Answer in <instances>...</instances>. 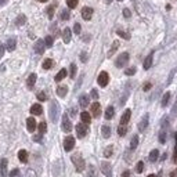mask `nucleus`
<instances>
[{"label":"nucleus","mask_w":177,"mask_h":177,"mask_svg":"<svg viewBox=\"0 0 177 177\" xmlns=\"http://www.w3.org/2000/svg\"><path fill=\"white\" fill-rule=\"evenodd\" d=\"M72 163L75 165V167H76V172H83L84 170V167H86V163H84V159L79 155V154H75V155H72Z\"/></svg>","instance_id":"obj_1"},{"label":"nucleus","mask_w":177,"mask_h":177,"mask_svg":"<svg viewBox=\"0 0 177 177\" xmlns=\"http://www.w3.org/2000/svg\"><path fill=\"white\" fill-rule=\"evenodd\" d=\"M58 112H60V107H58V104L56 101H53L50 104V119L51 122H57L58 119Z\"/></svg>","instance_id":"obj_2"},{"label":"nucleus","mask_w":177,"mask_h":177,"mask_svg":"<svg viewBox=\"0 0 177 177\" xmlns=\"http://www.w3.org/2000/svg\"><path fill=\"white\" fill-rule=\"evenodd\" d=\"M129 62V53H122L119 57L116 58V61H115V65L118 67V68H123L126 64Z\"/></svg>","instance_id":"obj_3"},{"label":"nucleus","mask_w":177,"mask_h":177,"mask_svg":"<svg viewBox=\"0 0 177 177\" xmlns=\"http://www.w3.org/2000/svg\"><path fill=\"white\" fill-rule=\"evenodd\" d=\"M100 169H101L102 174L105 177H112V169H111V163L109 162H101Z\"/></svg>","instance_id":"obj_4"},{"label":"nucleus","mask_w":177,"mask_h":177,"mask_svg":"<svg viewBox=\"0 0 177 177\" xmlns=\"http://www.w3.org/2000/svg\"><path fill=\"white\" fill-rule=\"evenodd\" d=\"M97 82H98V84H100L101 87H105V86L108 84V82H109V76H108V73L105 72V71L100 72V75H98V78H97Z\"/></svg>","instance_id":"obj_5"},{"label":"nucleus","mask_w":177,"mask_h":177,"mask_svg":"<svg viewBox=\"0 0 177 177\" xmlns=\"http://www.w3.org/2000/svg\"><path fill=\"white\" fill-rule=\"evenodd\" d=\"M87 125H84V123H79V125H76V136L79 137V139H83L86 134H87Z\"/></svg>","instance_id":"obj_6"},{"label":"nucleus","mask_w":177,"mask_h":177,"mask_svg":"<svg viewBox=\"0 0 177 177\" xmlns=\"http://www.w3.org/2000/svg\"><path fill=\"white\" fill-rule=\"evenodd\" d=\"M61 127H62V130L65 133H69L72 130V123H71V120L67 114L62 116V125H61Z\"/></svg>","instance_id":"obj_7"},{"label":"nucleus","mask_w":177,"mask_h":177,"mask_svg":"<svg viewBox=\"0 0 177 177\" xmlns=\"http://www.w3.org/2000/svg\"><path fill=\"white\" fill-rule=\"evenodd\" d=\"M73 147H75V139L72 136H68L67 139L64 140V150L71 151V150H73Z\"/></svg>","instance_id":"obj_8"},{"label":"nucleus","mask_w":177,"mask_h":177,"mask_svg":"<svg viewBox=\"0 0 177 177\" xmlns=\"http://www.w3.org/2000/svg\"><path fill=\"white\" fill-rule=\"evenodd\" d=\"M93 8L91 7H83L82 10V18L86 19V21H89V19H91V17H93Z\"/></svg>","instance_id":"obj_9"},{"label":"nucleus","mask_w":177,"mask_h":177,"mask_svg":"<svg viewBox=\"0 0 177 177\" xmlns=\"http://www.w3.org/2000/svg\"><path fill=\"white\" fill-rule=\"evenodd\" d=\"M100 114H101V105H100V102H93L91 104V115L94 118H98Z\"/></svg>","instance_id":"obj_10"},{"label":"nucleus","mask_w":177,"mask_h":177,"mask_svg":"<svg viewBox=\"0 0 177 177\" xmlns=\"http://www.w3.org/2000/svg\"><path fill=\"white\" fill-rule=\"evenodd\" d=\"M130 116H132V111L130 109H126L123 115H122V118H120V125L122 126H126L127 123H129V120H130Z\"/></svg>","instance_id":"obj_11"},{"label":"nucleus","mask_w":177,"mask_h":177,"mask_svg":"<svg viewBox=\"0 0 177 177\" xmlns=\"http://www.w3.org/2000/svg\"><path fill=\"white\" fill-rule=\"evenodd\" d=\"M26 129H28V132L31 133L36 130V120H35V118H28L26 119Z\"/></svg>","instance_id":"obj_12"},{"label":"nucleus","mask_w":177,"mask_h":177,"mask_svg":"<svg viewBox=\"0 0 177 177\" xmlns=\"http://www.w3.org/2000/svg\"><path fill=\"white\" fill-rule=\"evenodd\" d=\"M44 49H46L44 40H36V43H35V51H36L38 54H43Z\"/></svg>","instance_id":"obj_13"},{"label":"nucleus","mask_w":177,"mask_h":177,"mask_svg":"<svg viewBox=\"0 0 177 177\" xmlns=\"http://www.w3.org/2000/svg\"><path fill=\"white\" fill-rule=\"evenodd\" d=\"M71 38H72V31H71L69 28H65V29L62 31V40H64V43H69Z\"/></svg>","instance_id":"obj_14"},{"label":"nucleus","mask_w":177,"mask_h":177,"mask_svg":"<svg viewBox=\"0 0 177 177\" xmlns=\"http://www.w3.org/2000/svg\"><path fill=\"white\" fill-rule=\"evenodd\" d=\"M36 79H38L36 73H31V75L28 76V80H26V86H28V89H33L35 83H36Z\"/></svg>","instance_id":"obj_15"},{"label":"nucleus","mask_w":177,"mask_h":177,"mask_svg":"<svg viewBox=\"0 0 177 177\" xmlns=\"http://www.w3.org/2000/svg\"><path fill=\"white\" fill-rule=\"evenodd\" d=\"M31 114L32 115H42L43 114V108L40 104H33L31 107Z\"/></svg>","instance_id":"obj_16"},{"label":"nucleus","mask_w":177,"mask_h":177,"mask_svg":"<svg viewBox=\"0 0 177 177\" xmlns=\"http://www.w3.org/2000/svg\"><path fill=\"white\" fill-rule=\"evenodd\" d=\"M152 58H154V53H150L147 58L144 60V64H143V67H144V69H150L152 65Z\"/></svg>","instance_id":"obj_17"},{"label":"nucleus","mask_w":177,"mask_h":177,"mask_svg":"<svg viewBox=\"0 0 177 177\" xmlns=\"http://www.w3.org/2000/svg\"><path fill=\"white\" fill-rule=\"evenodd\" d=\"M0 174L4 177V176H7V159H1L0 161Z\"/></svg>","instance_id":"obj_18"},{"label":"nucleus","mask_w":177,"mask_h":177,"mask_svg":"<svg viewBox=\"0 0 177 177\" xmlns=\"http://www.w3.org/2000/svg\"><path fill=\"white\" fill-rule=\"evenodd\" d=\"M80 119H82V122L84 125H89L91 122V115L89 114V112H86V111H83L82 114H80Z\"/></svg>","instance_id":"obj_19"},{"label":"nucleus","mask_w":177,"mask_h":177,"mask_svg":"<svg viewBox=\"0 0 177 177\" xmlns=\"http://www.w3.org/2000/svg\"><path fill=\"white\" fill-rule=\"evenodd\" d=\"M79 105L82 108H86L89 105V95L87 94H82L79 97Z\"/></svg>","instance_id":"obj_20"},{"label":"nucleus","mask_w":177,"mask_h":177,"mask_svg":"<svg viewBox=\"0 0 177 177\" xmlns=\"http://www.w3.org/2000/svg\"><path fill=\"white\" fill-rule=\"evenodd\" d=\"M15 46H17V40L14 38H11V39H8L7 40V44H6V49L8 51H14V49H15Z\"/></svg>","instance_id":"obj_21"},{"label":"nucleus","mask_w":177,"mask_h":177,"mask_svg":"<svg viewBox=\"0 0 177 177\" xmlns=\"http://www.w3.org/2000/svg\"><path fill=\"white\" fill-rule=\"evenodd\" d=\"M147 126H148V115H145V116L141 119V122L139 123V130L140 132H144L147 129Z\"/></svg>","instance_id":"obj_22"},{"label":"nucleus","mask_w":177,"mask_h":177,"mask_svg":"<svg viewBox=\"0 0 177 177\" xmlns=\"http://www.w3.org/2000/svg\"><path fill=\"white\" fill-rule=\"evenodd\" d=\"M67 93H68V87H67V86L61 84V86H58L57 87V95L58 97H65Z\"/></svg>","instance_id":"obj_23"},{"label":"nucleus","mask_w":177,"mask_h":177,"mask_svg":"<svg viewBox=\"0 0 177 177\" xmlns=\"http://www.w3.org/2000/svg\"><path fill=\"white\" fill-rule=\"evenodd\" d=\"M18 159H19V162L26 163V162H28V152H26L25 150H21V151L18 152Z\"/></svg>","instance_id":"obj_24"},{"label":"nucleus","mask_w":177,"mask_h":177,"mask_svg":"<svg viewBox=\"0 0 177 177\" xmlns=\"http://www.w3.org/2000/svg\"><path fill=\"white\" fill-rule=\"evenodd\" d=\"M101 133H102V137H104V139H108V137L111 136V127L107 126V125H104V126L101 127Z\"/></svg>","instance_id":"obj_25"},{"label":"nucleus","mask_w":177,"mask_h":177,"mask_svg":"<svg viewBox=\"0 0 177 177\" xmlns=\"http://www.w3.org/2000/svg\"><path fill=\"white\" fill-rule=\"evenodd\" d=\"M148 158H150L151 162H156L159 158V151L158 150H152V151L150 152V156H148Z\"/></svg>","instance_id":"obj_26"},{"label":"nucleus","mask_w":177,"mask_h":177,"mask_svg":"<svg viewBox=\"0 0 177 177\" xmlns=\"http://www.w3.org/2000/svg\"><path fill=\"white\" fill-rule=\"evenodd\" d=\"M115 115V109L114 107H108L107 109H105V119H112Z\"/></svg>","instance_id":"obj_27"},{"label":"nucleus","mask_w":177,"mask_h":177,"mask_svg":"<svg viewBox=\"0 0 177 177\" xmlns=\"http://www.w3.org/2000/svg\"><path fill=\"white\" fill-rule=\"evenodd\" d=\"M67 73H68V72H67V69H61L57 75H56V82H61L64 78L67 76Z\"/></svg>","instance_id":"obj_28"},{"label":"nucleus","mask_w":177,"mask_h":177,"mask_svg":"<svg viewBox=\"0 0 177 177\" xmlns=\"http://www.w3.org/2000/svg\"><path fill=\"white\" fill-rule=\"evenodd\" d=\"M139 145V136H133L132 141H130V150H136Z\"/></svg>","instance_id":"obj_29"},{"label":"nucleus","mask_w":177,"mask_h":177,"mask_svg":"<svg viewBox=\"0 0 177 177\" xmlns=\"http://www.w3.org/2000/svg\"><path fill=\"white\" fill-rule=\"evenodd\" d=\"M165 141H166V129L162 127V130L159 133V143H161V144H165Z\"/></svg>","instance_id":"obj_30"},{"label":"nucleus","mask_w":177,"mask_h":177,"mask_svg":"<svg viewBox=\"0 0 177 177\" xmlns=\"http://www.w3.org/2000/svg\"><path fill=\"white\" fill-rule=\"evenodd\" d=\"M112 154H114V147L112 145H108L107 148L104 150V156H105V158H109Z\"/></svg>","instance_id":"obj_31"},{"label":"nucleus","mask_w":177,"mask_h":177,"mask_svg":"<svg viewBox=\"0 0 177 177\" xmlns=\"http://www.w3.org/2000/svg\"><path fill=\"white\" fill-rule=\"evenodd\" d=\"M38 129H39V133H40V134H44V133L47 132V125H46V122H40L38 125Z\"/></svg>","instance_id":"obj_32"},{"label":"nucleus","mask_w":177,"mask_h":177,"mask_svg":"<svg viewBox=\"0 0 177 177\" xmlns=\"http://www.w3.org/2000/svg\"><path fill=\"white\" fill-rule=\"evenodd\" d=\"M53 67V60L51 58H46L43 61V69H50Z\"/></svg>","instance_id":"obj_33"},{"label":"nucleus","mask_w":177,"mask_h":177,"mask_svg":"<svg viewBox=\"0 0 177 177\" xmlns=\"http://www.w3.org/2000/svg\"><path fill=\"white\" fill-rule=\"evenodd\" d=\"M170 100V93L167 91V93H165L163 97H162V107H166L167 105V102Z\"/></svg>","instance_id":"obj_34"},{"label":"nucleus","mask_w":177,"mask_h":177,"mask_svg":"<svg viewBox=\"0 0 177 177\" xmlns=\"http://www.w3.org/2000/svg\"><path fill=\"white\" fill-rule=\"evenodd\" d=\"M25 22H26V17H25V15H18V18L15 19V24H17L18 26L24 25Z\"/></svg>","instance_id":"obj_35"},{"label":"nucleus","mask_w":177,"mask_h":177,"mask_svg":"<svg viewBox=\"0 0 177 177\" xmlns=\"http://www.w3.org/2000/svg\"><path fill=\"white\" fill-rule=\"evenodd\" d=\"M116 33L119 35L120 38L126 39V40H129V39H130V33H129V32H125V31H120V29H118V31H116Z\"/></svg>","instance_id":"obj_36"},{"label":"nucleus","mask_w":177,"mask_h":177,"mask_svg":"<svg viewBox=\"0 0 177 177\" xmlns=\"http://www.w3.org/2000/svg\"><path fill=\"white\" fill-rule=\"evenodd\" d=\"M118 46H119V42H114L112 47H111V50H109V53H108V57H112V54L118 50Z\"/></svg>","instance_id":"obj_37"},{"label":"nucleus","mask_w":177,"mask_h":177,"mask_svg":"<svg viewBox=\"0 0 177 177\" xmlns=\"http://www.w3.org/2000/svg\"><path fill=\"white\" fill-rule=\"evenodd\" d=\"M53 43H54L53 36H46V39H44V44H46V47H51Z\"/></svg>","instance_id":"obj_38"},{"label":"nucleus","mask_w":177,"mask_h":177,"mask_svg":"<svg viewBox=\"0 0 177 177\" xmlns=\"http://www.w3.org/2000/svg\"><path fill=\"white\" fill-rule=\"evenodd\" d=\"M78 3H79V0H67V6L69 8H75L78 6Z\"/></svg>","instance_id":"obj_39"},{"label":"nucleus","mask_w":177,"mask_h":177,"mask_svg":"<svg viewBox=\"0 0 177 177\" xmlns=\"http://www.w3.org/2000/svg\"><path fill=\"white\" fill-rule=\"evenodd\" d=\"M126 133H127V127L126 126H122V125H120V126L118 127V134H119V136H125Z\"/></svg>","instance_id":"obj_40"},{"label":"nucleus","mask_w":177,"mask_h":177,"mask_svg":"<svg viewBox=\"0 0 177 177\" xmlns=\"http://www.w3.org/2000/svg\"><path fill=\"white\" fill-rule=\"evenodd\" d=\"M143 170H144V162L140 161L139 163L136 165V172H137V173H143Z\"/></svg>","instance_id":"obj_41"},{"label":"nucleus","mask_w":177,"mask_h":177,"mask_svg":"<svg viewBox=\"0 0 177 177\" xmlns=\"http://www.w3.org/2000/svg\"><path fill=\"white\" fill-rule=\"evenodd\" d=\"M61 19H62V21L69 19V11H68V10H62V11H61Z\"/></svg>","instance_id":"obj_42"},{"label":"nucleus","mask_w":177,"mask_h":177,"mask_svg":"<svg viewBox=\"0 0 177 177\" xmlns=\"http://www.w3.org/2000/svg\"><path fill=\"white\" fill-rule=\"evenodd\" d=\"M136 67H130V68H127L126 71H125V73H126L127 76H132V75H134V73H136Z\"/></svg>","instance_id":"obj_43"},{"label":"nucleus","mask_w":177,"mask_h":177,"mask_svg":"<svg viewBox=\"0 0 177 177\" xmlns=\"http://www.w3.org/2000/svg\"><path fill=\"white\" fill-rule=\"evenodd\" d=\"M69 76L73 79L76 76V65L75 64H71V73H69Z\"/></svg>","instance_id":"obj_44"},{"label":"nucleus","mask_w":177,"mask_h":177,"mask_svg":"<svg viewBox=\"0 0 177 177\" xmlns=\"http://www.w3.org/2000/svg\"><path fill=\"white\" fill-rule=\"evenodd\" d=\"M38 100L39 101H46V100H47V95H46L44 91H40V93L38 94Z\"/></svg>","instance_id":"obj_45"},{"label":"nucleus","mask_w":177,"mask_h":177,"mask_svg":"<svg viewBox=\"0 0 177 177\" xmlns=\"http://www.w3.org/2000/svg\"><path fill=\"white\" fill-rule=\"evenodd\" d=\"M80 31H82V26H80V24H78V22H76L75 25H73V32H75L76 35H79Z\"/></svg>","instance_id":"obj_46"},{"label":"nucleus","mask_w":177,"mask_h":177,"mask_svg":"<svg viewBox=\"0 0 177 177\" xmlns=\"http://www.w3.org/2000/svg\"><path fill=\"white\" fill-rule=\"evenodd\" d=\"M54 7L56 6H50L49 7V10H47V14H49L50 18H53V15H54Z\"/></svg>","instance_id":"obj_47"},{"label":"nucleus","mask_w":177,"mask_h":177,"mask_svg":"<svg viewBox=\"0 0 177 177\" xmlns=\"http://www.w3.org/2000/svg\"><path fill=\"white\" fill-rule=\"evenodd\" d=\"M80 60H82V62H86V61H87V53H86V51H82Z\"/></svg>","instance_id":"obj_48"},{"label":"nucleus","mask_w":177,"mask_h":177,"mask_svg":"<svg viewBox=\"0 0 177 177\" xmlns=\"http://www.w3.org/2000/svg\"><path fill=\"white\" fill-rule=\"evenodd\" d=\"M18 176H19L18 169H14V170H11V173H10V177H18Z\"/></svg>","instance_id":"obj_49"},{"label":"nucleus","mask_w":177,"mask_h":177,"mask_svg":"<svg viewBox=\"0 0 177 177\" xmlns=\"http://www.w3.org/2000/svg\"><path fill=\"white\" fill-rule=\"evenodd\" d=\"M123 15H125L126 18H130V15H132L130 10H129V8H125V10H123Z\"/></svg>","instance_id":"obj_50"},{"label":"nucleus","mask_w":177,"mask_h":177,"mask_svg":"<svg viewBox=\"0 0 177 177\" xmlns=\"http://www.w3.org/2000/svg\"><path fill=\"white\" fill-rule=\"evenodd\" d=\"M91 97H93L94 100H97V98H98V93H97V90H95V89H93V90H91Z\"/></svg>","instance_id":"obj_51"},{"label":"nucleus","mask_w":177,"mask_h":177,"mask_svg":"<svg viewBox=\"0 0 177 177\" xmlns=\"http://www.w3.org/2000/svg\"><path fill=\"white\" fill-rule=\"evenodd\" d=\"M89 177H95V170L93 166H90V173H89Z\"/></svg>","instance_id":"obj_52"},{"label":"nucleus","mask_w":177,"mask_h":177,"mask_svg":"<svg viewBox=\"0 0 177 177\" xmlns=\"http://www.w3.org/2000/svg\"><path fill=\"white\" fill-rule=\"evenodd\" d=\"M4 51H6V46H3V44H1V46H0V58L3 57Z\"/></svg>","instance_id":"obj_53"},{"label":"nucleus","mask_w":177,"mask_h":177,"mask_svg":"<svg viewBox=\"0 0 177 177\" xmlns=\"http://www.w3.org/2000/svg\"><path fill=\"white\" fill-rule=\"evenodd\" d=\"M173 162L177 163V144H176V148H174V155H173Z\"/></svg>","instance_id":"obj_54"},{"label":"nucleus","mask_w":177,"mask_h":177,"mask_svg":"<svg viewBox=\"0 0 177 177\" xmlns=\"http://www.w3.org/2000/svg\"><path fill=\"white\" fill-rule=\"evenodd\" d=\"M33 141H38V143H40V141H42V134L35 136V137H33Z\"/></svg>","instance_id":"obj_55"},{"label":"nucleus","mask_w":177,"mask_h":177,"mask_svg":"<svg viewBox=\"0 0 177 177\" xmlns=\"http://www.w3.org/2000/svg\"><path fill=\"white\" fill-rule=\"evenodd\" d=\"M144 91H148V90H150V89H151V83H145V84H144Z\"/></svg>","instance_id":"obj_56"},{"label":"nucleus","mask_w":177,"mask_h":177,"mask_svg":"<svg viewBox=\"0 0 177 177\" xmlns=\"http://www.w3.org/2000/svg\"><path fill=\"white\" fill-rule=\"evenodd\" d=\"M122 177H130V172H129V170L123 172V173H122Z\"/></svg>","instance_id":"obj_57"},{"label":"nucleus","mask_w":177,"mask_h":177,"mask_svg":"<svg viewBox=\"0 0 177 177\" xmlns=\"http://www.w3.org/2000/svg\"><path fill=\"white\" fill-rule=\"evenodd\" d=\"M7 1H8V0H0V7H1V6H4V4H6Z\"/></svg>","instance_id":"obj_58"},{"label":"nucleus","mask_w":177,"mask_h":177,"mask_svg":"<svg viewBox=\"0 0 177 177\" xmlns=\"http://www.w3.org/2000/svg\"><path fill=\"white\" fill-rule=\"evenodd\" d=\"M169 177H176V173H174V172H173V173H170V176Z\"/></svg>","instance_id":"obj_59"},{"label":"nucleus","mask_w":177,"mask_h":177,"mask_svg":"<svg viewBox=\"0 0 177 177\" xmlns=\"http://www.w3.org/2000/svg\"><path fill=\"white\" fill-rule=\"evenodd\" d=\"M38 1H40V3H46L47 0H38Z\"/></svg>","instance_id":"obj_60"},{"label":"nucleus","mask_w":177,"mask_h":177,"mask_svg":"<svg viewBox=\"0 0 177 177\" xmlns=\"http://www.w3.org/2000/svg\"><path fill=\"white\" fill-rule=\"evenodd\" d=\"M148 177H156V176H155V174H150V176H148Z\"/></svg>","instance_id":"obj_61"},{"label":"nucleus","mask_w":177,"mask_h":177,"mask_svg":"<svg viewBox=\"0 0 177 177\" xmlns=\"http://www.w3.org/2000/svg\"><path fill=\"white\" fill-rule=\"evenodd\" d=\"M174 173H176V174H177V170H176V172H174Z\"/></svg>","instance_id":"obj_62"},{"label":"nucleus","mask_w":177,"mask_h":177,"mask_svg":"<svg viewBox=\"0 0 177 177\" xmlns=\"http://www.w3.org/2000/svg\"><path fill=\"white\" fill-rule=\"evenodd\" d=\"M118 1H122V0H118Z\"/></svg>","instance_id":"obj_63"}]
</instances>
